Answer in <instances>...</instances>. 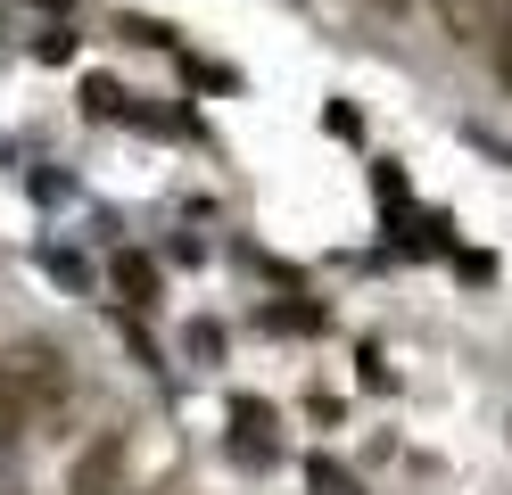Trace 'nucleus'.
<instances>
[{
  "label": "nucleus",
  "mask_w": 512,
  "mask_h": 495,
  "mask_svg": "<svg viewBox=\"0 0 512 495\" xmlns=\"http://www.w3.org/2000/svg\"><path fill=\"white\" fill-rule=\"evenodd\" d=\"M306 479H314V487H323V495H356V479H347V471H339V462H306Z\"/></svg>",
  "instance_id": "4"
},
{
  "label": "nucleus",
  "mask_w": 512,
  "mask_h": 495,
  "mask_svg": "<svg viewBox=\"0 0 512 495\" xmlns=\"http://www.w3.org/2000/svg\"><path fill=\"white\" fill-rule=\"evenodd\" d=\"M438 17H446L455 42H488L496 33V0H438Z\"/></svg>",
  "instance_id": "2"
},
{
  "label": "nucleus",
  "mask_w": 512,
  "mask_h": 495,
  "mask_svg": "<svg viewBox=\"0 0 512 495\" xmlns=\"http://www.w3.org/2000/svg\"><path fill=\"white\" fill-rule=\"evenodd\" d=\"M0 495H17V487H0Z\"/></svg>",
  "instance_id": "5"
},
{
  "label": "nucleus",
  "mask_w": 512,
  "mask_h": 495,
  "mask_svg": "<svg viewBox=\"0 0 512 495\" xmlns=\"http://www.w3.org/2000/svg\"><path fill=\"white\" fill-rule=\"evenodd\" d=\"M488 42H496V75L512 83V0H496V33H488Z\"/></svg>",
  "instance_id": "3"
},
{
  "label": "nucleus",
  "mask_w": 512,
  "mask_h": 495,
  "mask_svg": "<svg viewBox=\"0 0 512 495\" xmlns=\"http://www.w3.org/2000/svg\"><path fill=\"white\" fill-rule=\"evenodd\" d=\"M58 396H67V363H58L50 339H17L0 347V446H17Z\"/></svg>",
  "instance_id": "1"
}]
</instances>
